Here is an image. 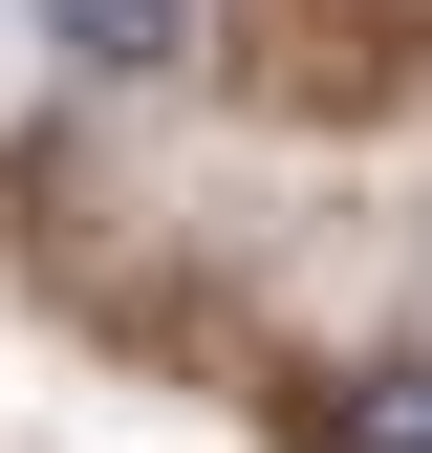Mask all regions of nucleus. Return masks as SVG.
<instances>
[{"label":"nucleus","mask_w":432,"mask_h":453,"mask_svg":"<svg viewBox=\"0 0 432 453\" xmlns=\"http://www.w3.org/2000/svg\"><path fill=\"white\" fill-rule=\"evenodd\" d=\"M43 43H66L87 87H174L195 65V0H43Z\"/></svg>","instance_id":"nucleus-1"},{"label":"nucleus","mask_w":432,"mask_h":453,"mask_svg":"<svg viewBox=\"0 0 432 453\" xmlns=\"http://www.w3.org/2000/svg\"><path fill=\"white\" fill-rule=\"evenodd\" d=\"M303 453H432V367H346V388H303Z\"/></svg>","instance_id":"nucleus-2"}]
</instances>
